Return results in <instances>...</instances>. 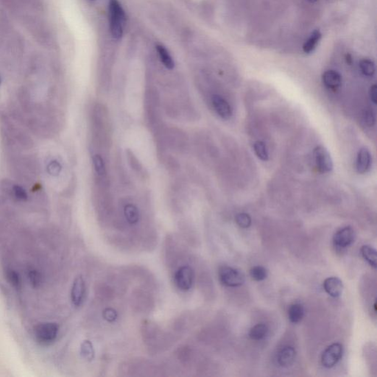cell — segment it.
Instances as JSON below:
<instances>
[{"mask_svg":"<svg viewBox=\"0 0 377 377\" xmlns=\"http://www.w3.org/2000/svg\"><path fill=\"white\" fill-rule=\"evenodd\" d=\"M109 13L111 35L115 39H119L122 36L125 14L118 0H110Z\"/></svg>","mask_w":377,"mask_h":377,"instance_id":"obj_1","label":"cell"},{"mask_svg":"<svg viewBox=\"0 0 377 377\" xmlns=\"http://www.w3.org/2000/svg\"><path fill=\"white\" fill-rule=\"evenodd\" d=\"M59 326L57 323H41L37 325L34 328V336L38 344L43 346H48L53 344L57 338Z\"/></svg>","mask_w":377,"mask_h":377,"instance_id":"obj_2","label":"cell"},{"mask_svg":"<svg viewBox=\"0 0 377 377\" xmlns=\"http://www.w3.org/2000/svg\"><path fill=\"white\" fill-rule=\"evenodd\" d=\"M220 281L226 287H236L242 285L245 282V275L230 267H222L219 270Z\"/></svg>","mask_w":377,"mask_h":377,"instance_id":"obj_3","label":"cell"},{"mask_svg":"<svg viewBox=\"0 0 377 377\" xmlns=\"http://www.w3.org/2000/svg\"><path fill=\"white\" fill-rule=\"evenodd\" d=\"M195 273L190 266H182L178 270L174 276L176 287L182 291H188L193 285Z\"/></svg>","mask_w":377,"mask_h":377,"instance_id":"obj_4","label":"cell"},{"mask_svg":"<svg viewBox=\"0 0 377 377\" xmlns=\"http://www.w3.org/2000/svg\"><path fill=\"white\" fill-rule=\"evenodd\" d=\"M314 159L320 173H327L333 169V161L327 149L323 146H318L314 149Z\"/></svg>","mask_w":377,"mask_h":377,"instance_id":"obj_5","label":"cell"},{"mask_svg":"<svg viewBox=\"0 0 377 377\" xmlns=\"http://www.w3.org/2000/svg\"><path fill=\"white\" fill-rule=\"evenodd\" d=\"M343 353H344V348L342 345L340 344L331 345L322 354V365L325 368H332L342 358Z\"/></svg>","mask_w":377,"mask_h":377,"instance_id":"obj_6","label":"cell"},{"mask_svg":"<svg viewBox=\"0 0 377 377\" xmlns=\"http://www.w3.org/2000/svg\"><path fill=\"white\" fill-rule=\"evenodd\" d=\"M214 110L222 119H229L232 116L233 111L229 102L219 95H213L211 98Z\"/></svg>","mask_w":377,"mask_h":377,"instance_id":"obj_7","label":"cell"},{"mask_svg":"<svg viewBox=\"0 0 377 377\" xmlns=\"http://www.w3.org/2000/svg\"><path fill=\"white\" fill-rule=\"evenodd\" d=\"M355 237L354 229L351 226H346L337 231L333 237V242L337 247L345 248L352 245Z\"/></svg>","mask_w":377,"mask_h":377,"instance_id":"obj_8","label":"cell"},{"mask_svg":"<svg viewBox=\"0 0 377 377\" xmlns=\"http://www.w3.org/2000/svg\"><path fill=\"white\" fill-rule=\"evenodd\" d=\"M86 296L85 281L82 276H77L74 279L71 290V299L75 307H80L83 302Z\"/></svg>","mask_w":377,"mask_h":377,"instance_id":"obj_9","label":"cell"},{"mask_svg":"<svg viewBox=\"0 0 377 377\" xmlns=\"http://www.w3.org/2000/svg\"><path fill=\"white\" fill-rule=\"evenodd\" d=\"M296 349L292 346H284L277 353V362L281 367H289L295 362Z\"/></svg>","mask_w":377,"mask_h":377,"instance_id":"obj_10","label":"cell"},{"mask_svg":"<svg viewBox=\"0 0 377 377\" xmlns=\"http://www.w3.org/2000/svg\"><path fill=\"white\" fill-rule=\"evenodd\" d=\"M322 80L325 87L331 90H336L342 84V76L339 72L333 69H328L323 72Z\"/></svg>","mask_w":377,"mask_h":377,"instance_id":"obj_11","label":"cell"},{"mask_svg":"<svg viewBox=\"0 0 377 377\" xmlns=\"http://www.w3.org/2000/svg\"><path fill=\"white\" fill-rule=\"evenodd\" d=\"M371 155L368 149L361 148L357 154V162H356L357 172L360 174L368 172L371 165Z\"/></svg>","mask_w":377,"mask_h":377,"instance_id":"obj_12","label":"cell"},{"mask_svg":"<svg viewBox=\"0 0 377 377\" xmlns=\"http://www.w3.org/2000/svg\"><path fill=\"white\" fill-rule=\"evenodd\" d=\"M325 291L331 297H338L342 294L344 284L340 279L337 277H329L323 282Z\"/></svg>","mask_w":377,"mask_h":377,"instance_id":"obj_13","label":"cell"},{"mask_svg":"<svg viewBox=\"0 0 377 377\" xmlns=\"http://www.w3.org/2000/svg\"><path fill=\"white\" fill-rule=\"evenodd\" d=\"M123 213L128 223L132 225L138 223L140 219V210L138 207L132 203H127L123 208Z\"/></svg>","mask_w":377,"mask_h":377,"instance_id":"obj_14","label":"cell"},{"mask_svg":"<svg viewBox=\"0 0 377 377\" xmlns=\"http://www.w3.org/2000/svg\"><path fill=\"white\" fill-rule=\"evenodd\" d=\"M322 34L319 30H315L310 34L303 45V51L306 54H310L316 49L318 43L321 39Z\"/></svg>","mask_w":377,"mask_h":377,"instance_id":"obj_15","label":"cell"},{"mask_svg":"<svg viewBox=\"0 0 377 377\" xmlns=\"http://www.w3.org/2000/svg\"><path fill=\"white\" fill-rule=\"evenodd\" d=\"M94 171L99 179H104L107 176L106 162L100 154H95L92 158Z\"/></svg>","mask_w":377,"mask_h":377,"instance_id":"obj_16","label":"cell"},{"mask_svg":"<svg viewBox=\"0 0 377 377\" xmlns=\"http://www.w3.org/2000/svg\"><path fill=\"white\" fill-rule=\"evenodd\" d=\"M304 316V308L301 304H294L288 310V318L292 323H297L302 320Z\"/></svg>","mask_w":377,"mask_h":377,"instance_id":"obj_17","label":"cell"},{"mask_svg":"<svg viewBox=\"0 0 377 377\" xmlns=\"http://www.w3.org/2000/svg\"><path fill=\"white\" fill-rule=\"evenodd\" d=\"M268 326L263 323H259L250 330L249 337L254 341H261L268 336Z\"/></svg>","mask_w":377,"mask_h":377,"instance_id":"obj_18","label":"cell"},{"mask_svg":"<svg viewBox=\"0 0 377 377\" xmlns=\"http://www.w3.org/2000/svg\"><path fill=\"white\" fill-rule=\"evenodd\" d=\"M156 50L160 59L165 67L167 68L168 69H173L175 66V63L167 50L162 45H157Z\"/></svg>","mask_w":377,"mask_h":377,"instance_id":"obj_19","label":"cell"},{"mask_svg":"<svg viewBox=\"0 0 377 377\" xmlns=\"http://www.w3.org/2000/svg\"><path fill=\"white\" fill-rule=\"evenodd\" d=\"M361 253L370 266L376 268V252L374 248L369 245H364L361 248Z\"/></svg>","mask_w":377,"mask_h":377,"instance_id":"obj_20","label":"cell"},{"mask_svg":"<svg viewBox=\"0 0 377 377\" xmlns=\"http://www.w3.org/2000/svg\"><path fill=\"white\" fill-rule=\"evenodd\" d=\"M360 69L361 72L366 76V77H373L376 72L375 64L371 60L365 58L361 60L360 62Z\"/></svg>","mask_w":377,"mask_h":377,"instance_id":"obj_21","label":"cell"},{"mask_svg":"<svg viewBox=\"0 0 377 377\" xmlns=\"http://www.w3.org/2000/svg\"><path fill=\"white\" fill-rule=\"evenodd\" d=\"M254 150H255L256 155L260 159L264 161H268V158H269V154H268L266 145L263 142H261V141L256 142L255 145H254Z\"/></svg>","mask_w":377,"mask_h":377,"instance_id":"obj_22","label":"cell"},{"mask_svg":"<svg viewBox=\"0 0 377 377\" xmlns=\"http://www.w3.org/2000/svg\"><path fill=\"white\" fill-rule=\"evenodd\" d=\"M250 275L252 279L257 281H263L268 276V271L264 267L255 266L250 271Z\"/></svg>","mask_w":377,"mask_h":377,"instance_id":"obj_23","label":"cell"},{"mask_svg":"<svg viewBox=\"0 0 377 377\" xmlns=\"http://www.w3.org/2000/svg\"><path fill=\"white\" fill-rule=\"evenodd\" d=\"M6 276L10 284L17 289L21 288V279L19 274L14 270L8 269L6 272Z\"/></svg>","mask_w":377,"mask_h":377,"instance_id":"obj_24","label":"cell"},{"mask_svg":"<svg viewBox=\"0 0 377 377\" xmlns=\"http://www.w3.org/2000/svg\"><path fill=\"white\" fill-rule=\"evenodd\" d=\"M236 223L239 227L247 229L252 225V218L246 213H239L236 216Z\"/></svg>","mask_w":377,"mask_h":377,"instance_id":"obj_25","label":"cell"},{"mask_svg":"<svg viewBox=\"0 0 377 377\" xmlns=\"http://www.w3.org/2000/svg\"><path fill=\"white\" fill-rule=\"evenodd\" d=\"M28 279L30 284L34 287H38L41 285L42 278L41 273L35 269H30L28 271Z\"/></svg>","mask_w":377,"mask_h":377,"instance_id":"obj_26","label":"cell"},{"mask_svg":"<svg viewBox=\"0 0 377 377\" xmlns=\"http://www.w3.org/2000/svg\"><path fill=\"white\" fill-rule=\"evenodd\" d=\"M81 354L84 358L92 360L94 357V350L90 341H84L81 346Z\"/></svg>","mask_w":377,"mask_h":377,"instance_id":"obj_27","label":"cell"},{"mask_svg":"<svg viewBox=\"0 0 377 377\" xmlns=\"http://www.w3.org/2000/svg\"><path fill=\"white\" fill-rule=\"evenodd\" d=\"M363 122L369 127L374 125L375 122H376L374 114L370 111H365L363 114Z\"/></svg>","mask_w":377,"mask_h":377,"instance_id":"obj_28","label":"cell"},{"mask_svg":"<svg viewBox=\"0 0 377 377\" xmlns=\"http://www.w3.org/2000/svg\"><path fill=\"white\" fill-rule=\"evenodd\" d=\"M103 318L108 322H113L117 318V313L111 308H107L103 311Z\"/></svg>","mask_w":377,"mask_h":377,"instance_id":"obj_29","label":"cell"},{"mask_svg":"<svg viewBox=\"0 0 377 377\" xmlns=\"http://www.w3.org/2000/svg\"><path fill=\"white\" fill-rule=\"evenodd\" d=\"M369 95H370V100L372 103L376 104L377 103V87L376 84H373L369 90Z\"/></svg>","mask_w":377,"mask_h":377,"instance_id":"obj_30","label":"cell"},{"mask_svg":"<svg viewBox=\"0 0 377 377\" xmlns=\"http://www.w3.org/2000/svg\"><path fill=\"white\" fill-rule=\"evenodd\" d=\"M346 61H349V63H352V56H351L350 55H347V56H346Z\"/></svg>","mask_w":377,"mask_h":377,"instance_id":"obj_31","label":"cell"},{"mask_svg":"<svg viewBox=\"0 0 377 377\" xmlns=\"http://www.w3.org/2000/svg\"><path fill=\"white\" fill-rule=\"evenodd\" d=\"M307 1L310 2V3H317V2L318 1V0H307Z\"/></svg>","mask_w":377,"mask_h":377,"instance_id":"obj_32","label":"cell"}]
</instances>
